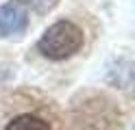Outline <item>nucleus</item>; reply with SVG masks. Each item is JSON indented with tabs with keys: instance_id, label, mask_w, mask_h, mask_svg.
Returning a JSON list of instances; mask_svg holds the SVG:
<instances>
[{
	"instance_id": "obj_1",
	"label": "nucleus",
	"mask_w": 135,
	"mask_h": 130,
	"mask_svg": "<svg viewBox=\"0 0 135 130\" xmlns=\"http://www.w3.org/2000/svg\"><path fill=\"white\" fill-rule=\"evenodd\" d=\"M83 30L70 20H59L52 26H48L46 33L41 35V39L37 41V50L46 59L52 61H63L68 56L76 54L83 48Z\"/></svg>"
},
{
	"instance_id": "obj_2",
	"label": "nucleus",
	"mask_w": 135,
	"mask_h": 130,
	"mask_svg": "<svg viewBox=\"0 0 135 130\" xmlns=\"http://www.w3.org/2000/svg\"><path fill=\"white\" fill-rule=\"evenodd\" d=\"M28 26V11L20 0H9L0 7V35L11 37L20 35Z\"/></svg>"
},
{
	"instance_id": "obj_3",
	"label": "nucleus",
	"mask_w": 135,
	"mask_h": 130,
	"mask_svg": "<svg viewBox=\"0 0 135 130\" xmlns=\"http://www.w3.org/2000/svg\"><path fill=\"white\" fill-rule=\"evenodd\" d=\"M4 130H50L48 126V121H44L41 117L37 115H18V117H13L9 124H7Z\"/></svg>"
},
{
	"instance_id": "obj_4",
	"label": "nucleus",
	"mask_w": 135,
	"mask_h": 130,
	"mask_svg": "<svg viewBox=\"0 0 135 130\" xmlns=\"http://www.w3.org/2000/svg\"><path fill=\"white\" fill-rule=\"evenodd\" d=\"M20 2L24 7H31L33 11H37V13H48L50 9H55L57 0H20Z\"/></svg>"
}]
</instances>
